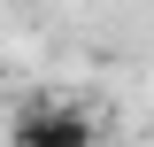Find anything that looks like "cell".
Returning a JSON list of instances; mask_svg holds the SVG:
<instances>
[{
  "mask_svg": "<svg viewBox=\"0 0 154 147\" xmlns=\"http://www.w3.org/2000/svg\"><path fill=\"white\" fill-rule=\"evenodd\" d=\"M8 147H100V116L69 101H23L8 124Z\"/></svg>",
  "mask_w": 154,
  "mask_h": 147,
  "instance_id": "1",
  "label": "cell"
}]
</instances>
